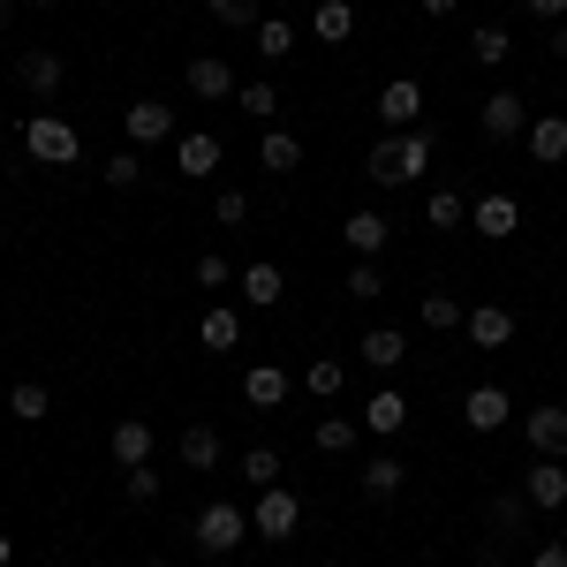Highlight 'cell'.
<instances>
[{"instance_id": "1", "label": "cell", "mask_w": 567, "mask_h": 567, "mask_svg": "<svg viewBox=\"0 0 567 567\" xmlns=\"http://www.w3.org/2000/svg\"><path fill=\"white\" fill-rule=\"evenodd\" d=\"M424 167H432V130H386L363 159V175L379 189H409V182H424Z\"/></svg>"}, {"instance_id": "2", "label": "cell", "mask_w": 567, "mask_h": 567, "mask_svg": "<svg viewBox=\"0 0 567 567\" xmlns=\"http://www.w3.org/2000/svg\"><path fill=\"white\" fill-rule=\"evenodd\" d=\"M303 529V499L288 492V484H265L258 507H250V537H265V545H288Z\"/></svg>"}, {"instance_id": "3", "label": "cell", "mask_w": 567, "mask_h": 567, "mask_svg": "<svg viewBox=\"0 0 567 567\" xmlns=\"http://www.w3.org/2000/svg\"><path fill=\"white\" fill-rule=\"evenodd\" d=\"M23 152H31L39 167H76V152H84V136L69 130L61 114H31V122H23Z\"/></svg>"}, {"instance_id": "4", "label": "cell", "mask_w": 567, "mask_h": 567, "mask_svg": "<svg viewBox=\"0 0 567 567\" xmlns=\"http://www.w3.org/2000/svg\"><path fill=\"white\" fill-rule=\"evenodd\" d=\"M189 537H197V545H205L213 560H227V553H235V545L250 537V515H243L235 499H213V507L197 515V529H189Z\"/></svg>"}, {"instance_id": "5", "label": "cell", "mask_w": 567, "mask_h": 567, "mask_svg": "<svg viewBox=\"0 0 567 567\" xmlns=\"http://www.w3.org/2000/svg\"><path fill=\"white\" fill-rule=\"evenodd\" d=\"M477 130L492 136V144H515V136L529 130V106H523V91H507V84H499V91H492V99L477 106Z\"/></svg>"}, {"instance_id": "6", "label": "cell", "mask_w": 567, "mask_h": 567, "mask_svg": "<svg viewBox=\"0 0 567 567\" xmlns=\"http://www.w3.org/2000/svg\"><path fill=\"white\" fill-rule=\"evenodd\" d=\"M219 159H227V144H219L213 130H182V136H175V175L213 182V175H219Z\"/></svg>"}, {"instance_id": "7", "label": "cell", "mask_w": 567, "mask_h": 567, "mask_svg": "<svg viewBox=\"0 0 567 567\" xmlns=\"http://www.w3.org/2000/svg\"><path fill=\"white\" fill-rule=\"evenodd\" d=\"M122 136H130L136 152H152V144L182 136V130H175V106H159V99H136L130 114H122Z\"/></svg>"}, {"instance_id": "8", "label": "cell", "mask_w": 567, "mask_h": 567, "mask_svg": "<svg viewBox=\"0 0 567 567\" xmlns=\"http://www.w3.org/2000/svg\"><path fill=\"white\" fill-rule=\"evenodd\" d=\"M523 499L537 507V515H560L567 507V462H545V454H537V462L523 470Z\"/></svg>"}, {"instance_id": "9", "label": "cell", "mask_w": 567, "mask_h": 567, "mask_svg": "<svg viewBox=\"0 0 567 567\" xmlns=\"http://www.w3.org/2000/svg\"><path fill=\"white\" fill-rule=\"evenodd\" d=\"M523 439L545 454V462H567V409L560 401H537V409L523 416Z\"/></svg>"}, {"instance_id": "10", "label": "cell", "mask_w": 567, "mask_h": 567, "mask_svg": "<svg viewBox=\"0 0 567 567\" xmlns=\"http://www.w3.org/2000/svg\"><path fill=\"white\" fill-rule=\"evenodd\" d=\"M16 76H23L31 99H53L69 69H61V53H53V45H16Z\"/></svg>"}, {"instance_id": "11", "label": "cell", "mask_w": 567, "mask_h": 567, "mask_svg": "<svg viewBox=\"0 0 567 567\" xmlns=\"http://www.w3.org/2000/svg\"><path fill=\"white\" fill-rule=\"evenodd\" d=\"M470 227H477L484 243H507V235L523 227V205H515L507 189H492V197H477V205H470Z\"/></svg>"}, {"instance_id": "12", "label": "cell", "mask_w": 567, "mask_h": 567, "mask_svg": "<svg viewBox=\"0 0 567 567\" xmlns=\"http://www.w3.org/2000/svg\"><path fill=\"white\" fill-rule=\"evenodd\" d=\"M182 84H189V99H205V106H213V99H235V69H227V61H219V53H197V61H189V69H182Z\"/></svg>"}, {"instance_id": "13", "label": "cell", "mask_w": 567, "mask_h": 567, "mask_svg": "<svg viewBox=\"0 0 567 567\" xmlns=\"http://www.w3.org/2000/svg\"><path fill=\"white\" fill-rule=\"evenodd\" d=\"M416 114H424V84H416V76H393V84L379 91V122H386V130H416Z\"/></svg>"}, {"instance_id": "14", "label": "cell", "mask_w": 567, "mask_h": 567, "mask_svg": "<svg viewBox=\"0 0 567 567\" xmlns=\"http://www.w3.org/2000/svg\"><path fill=\"white\" fill-rule=\"evenodd\" d=\"M507 409H515L507 386H470L462 393V424H470V432H507Z\"/></svg>"}, {"instance_id": "15", "label": "cell", "mask_w": 567, "mask_h": 567, "mask_svg": "<svg viewBox=\"0 0 567 567\" xmlns=\"http://www.w3.org/2000/svg\"><path fill=\"white\" fill-rule=\"evenodd\" d=\"M235 288H243V303H250V310H272L280 296H288V272H280L272 258H258V265L235 272Z\"/></svg>"}, {"instance_id": "16", "label": "cell", "mask_w": 567, "mask_h": 567, "mask_svg": "<svg viewBox=\"0 0 567 567\" xmlns=\"http://www.w3.org/2000/svg\"><path fill=\"white\" fill-rule=\"evenodd\" d=\"M363 432H371V439L409 432V393H401V386H379L371 401H363Z\"/></svg>"}, {"instance_id": "17", "label": "cell", "mask_w": 567, "mask_h": 567, "mask_svg": "<svg viewBox=\"0 0 567 567\" xmlns=\"http://www.w3.org/2000/svg\"><path fill=\"white\" fill-rule=\"evenodd\" d=\"M462 326H470V349H507L515 341V310L507 303H477Z\"/></svg>"}, {"instance_id": "18", "label": "cell", "mask_w": 567, "mask_h": 567, "mask_svg": "<svg viewBox=\"0 0 567 567\" xmlns=\"http://www.w3.org/2000/svg\"><path fill=\"white\" fill-rule=\"evenodd\" d=\"M529 159H537V167H560L567 159V114H529Z\"/></svg>"}, {"instance_id": "19", "label": "cell", "mask_w": 567, "mask_h": 567, "mask_svg": "<svg viewBox=\"0 0 567 567\" xmlns=\"http://www.w3.org/2000/svg\"><path fill=\"white\" fill-rule=\"evenodd\" d=\"M355 355H363V363H371V371H401V363H409V333H393V326H371V333H363V341H355Z\"/></svg>"}, {"instance_id": "20", "label": "cell", "mask_w": 567, "mask_h": 567, "mask_svg": "<svg viewBox=\"0 0 567 567\" xmlns=\"http://www.w3.org/2000/svg\"><path fill=\"white\" fill-rule=\"evenodd\" d=\"M341 235H349L355 258H386V235H393V227H386V213H371V205H363V213L341 219Z\"/></svg>"}, {"instance_id": "21", "label": "cell", "mask_w": 567, "mask_h": 567, "mask_svg": "<svg viewBox=\"0 0 567 567\" xmlns=\"http://www.w3.org/2000/svg\"><path fill=\"white\" fill-rule=\"evenodd\" d=\"M106 446H114L122 470H144V462H152V424H144V416H122V424L106 432Z\"/></svg>"}, {"instance_id": "22", "label": "cell", "mask_w": 567, "mask_h": 567, "mask_svg": "<svg viewBox=\"0 0 567 567\" xmlns=\"http://www.w3.org/2000/svg\"><path fill=\"white\" fill-rule=\"evenodd\" d=\"M243 401H250V409H280V401H288V371H280V363H250V371H243Z\"/></svg>"}, {"instance_id": "23", "label": "cell", "mask_w": 567, "mask_h": 567, "mask_svg": "<svg viewBox=\"0 0 567 567\" xmlns=\"http://www.w3.org/2000/svg\"><path fill=\"white\" fill-rule=\"evenodd\" d=\"M258 167H265V175H296V167H303V136L265 130L258 136Z\"/></svg>"}, {"instance_id": "24", "label": "cell", "mask_w": 567, "mask_h": 567, "mask_svg": "<svg viewBox=\"0 0 567 567\" xmlns=\"http://www.w3.org/2000/svg\"><path fill=\"white\" fill-rule=\"evenodd\" d=\"M310 31H318V45H349L355 39V8L349 0H318V8H310Z\"/></svg>"}, {"instance_id": "25", "label": "cell", "mask_w": 567, "mask_h": 567, "mask_svg": "<svg viewBox=\"0 0 567 567\" xmlns=\"http://www.w3.org/2000/svg\"><path fill=\"white\" fill-rule=\"evenodd\" d=\"M355 439H363V416H318L310 446H318V454H355Z\"/></svg>"}, {"instance_id": "26", "label": "cell", "mask_w": 567, "mask_h": 567, "mask_svg": "<svg viewBox=\"0 0 567 567\" xmlns=\"http://www.w3.org/2000/svg\"><path fill=\"white\" fill-rule=\"evenodd\" d=\"M175 454H182V470H219V432L213 424H189L175 439Z\"/></svg>"}, {"instance_id": "27", "label": "cell", "mask_w": 567, "mask_h": 567, "mask_svg": "<svg viewBox=\"0 0 567 567\" xmlns=\"http://www.w3.org/2000/svg\"><path fill=\"white\" fill-rule=\"evenodd\" d=\"M507 53H515V39H507L499 23H477V31H470V61H477V69H507Z\"/></svg>"}, {"instance_id": "28", "label": "cell", "mask_w": 567, "mask_h": 567, "mask_svg": "<svg viewBox=\"0 0 567 567\" xmlns=\"http://www.w3.org/2000/svg\"><path fill=\"white\" fill-rule=\"evenodd\" d=\"M363 492H371V499H393V492H401V484H409V470H401V462H393V454H371V462H363Z\"/></svg>"}, {"instance_id": "29", "label": "cell", "mask_w": 567, "mask_h": 567, "mask_svg": "<svg viewBox=\"0 0 567 567\" xmlns=\"http://www.w3.org/2000/svg\"><path fill=\"white\" fill-rule=\"evenodd\" d=\"M8 409H16V424H45V416H53V393H45L39 379H23V386L8 393Z\"/></svg>"}, {"instance_id": "30", "label": "cell", "mask_w": 567, "mask_h": 567, "mask_svg": "<svg viewBox=\"0 0 567 567\" xmlns=\"http://www.w3.org/2000/svg\"><path fill=\"white\" fill-rule=\"evenodd\" d=\"M529 515H537V507H529L523 492H499V499H492V529H499V537H523Z\"/></svg>"}, {"instance_id": "31", "label": "cell", "mask_w": 567, "mask_h": 567, "mask_svg": "<svg viewBox=\"0 0 567 567\" xmlns=\"http://www.w3.org/2000/svg\"><path fill=\"white\" fill-rule=\"evenodd\" d=\"M235 341H243V318H235L227 303H213V310H205V349H213V355H227Z\"/></svg>"}, {"instance_id": "32", "label": "cell", "mask_w": 567, "mask_h": 567, "mask_svg": "<svg viewBox=\"0 0 567 567\" xmlns=\"http://www.w3.org/2000/svg\"><path fill=\"white\" fill-rule=\"evenodd\" d=\"M416 318H424V326H432V333H454V326H462V318H470V310L454 303V296H446V288H432V296H424V303H416Z\"/></svg>"}, {"instance_id": "33", "label": "cell", "mask_w": 567, "mask_h": 567, "mask_svg": "<svg viewBox=\"0 0 567 567\" xmlns=\"http://www.w3.org/2000/svg\"><path fill=\"white\" fill-rule=\"evenodd\" d=\"M303 386L318 393V401H341V386H349V363H333V355H318L303 371Z\"/></svg>"}, {"instance_id": "34", "label": "cell", "mask_w": 567, "mask_h": 567, "mask_svg": "<svg viewBox=\"0 0 567 567\" xmlns=\"http://www.w3.org/2000/svg\"><path fill=\"white\" fill-rule=\"evenodd\" d=\"M99 175H106V189H136V182H144V152H136V144H122Z\"/></svg>"}, {"instance_id": "35", "label": "cell", "mask_w": 567, "mask_h": 567, "mask_svg": "<svg viewBox=\"0 0 567 567\" xmlns=\"http://www.w3.org/2000/svg\"><path fill=\"white\" fill-rule=\"evenodd\" d=\"M424 219H432V227H462V219H470V197H462V189H432V197H424Z\"/></svg>"}, {"instance_id": "36", "label": "cell", "mask_w": 567, "mask_h": 567, "mask_svg": "<svg viewBox=\"0 0 567 567\" xmlns=\"http://www.w3.org/2000/svg\"><path fill=\"white\" fill-rule=\"evenodd\" d=\"M349 296H355V303H379V296H386V272H379V258H355V265H349Z\"/></svg>"}, {"instance_id": "37", "label": "cell", "mask_w": 567, "mask_h": 567, "mask_svg": "<svg viewBox=\"0 0 567 567\" xmlns=\"http://www.w3.org/2000/svg\"><path fill=\"white\" fill-rule=\"evenodd\" d=\"M258 53H265V61H288V53H296V23L265 16V23H258Z\"/></svg>"}, {"instance_id": "38", "label": "cell", "mask_w": 567, "mask_h": 567, "mask_svg": "<svg viewBox=\"0 0 567 567\" xmlns=\"http://www.w3.org/2000/svg\"><path fill=\"white\" fill-rule=\"evenodd\" d=\"M280 470H288V462H280L272 446H250V454H243V477L258 484V492H265V484H280Z\"/></svg>"}, {"instance_id": "39", "label": "cell", "mask_w": 567, "mask_h": 567, "mask_svg": "<svg viewBox=\"0 0 567 567\" xmlns=\"http://www.w3.org/2000/svg\"><path fill=\"white\" fill-rule=\"evenodd\" d=\"M235 106L258 114V122H272V114H280V91H272V84H243V91H235Z\"/></svg>"}, {"instance_id": "40", "label": "cell", "mask_w": 567, "mask_h": 567, "mask_svg": "<svg viewBox=\"0 0 567 567\" xmlns=\"http://www.w3.org/2000/svg\"><path fill=\"white\" fill-rule=\"evenodd\" d=\"M213 8V23H227V31H250L258 23V0H205Z\"/></svg>"}, {"instance_id": "41", "label": "cell", "mask_w": 567, "mask_h": 567, "mask_svg": "<svg viewBox=\"0 0 567 567\" xmlns=\"http://www.w3.org/2000/svg\"><path fill=\"white\" fill-rule=\"evenodd\" d=\"M213 219H219V227H243V219H250V197H243V189H219V197H213Z\"/></svg>"}, {"instance_id": "42", "label": "cell", "mask_w": 567, "mask_h": 567, "mask_svg": "<svg viewBox=\"0 0 567 567\" xmlns=\"http://www.w3.org/2000/svg\"><path fill=\"white\" fill-rule=\"evenodd\" d=\"M122 492H130L136 507H152V499H159V470H152V462H144V470H130V477H122Z\"/></svg>"}, {"instance_id": "43", "label": "cell", "mask_w": 567, "mask_h": 567, "mask_svg": "<svg viewBox=\"0 0 567 567\" xmlns=\"http://www.w3.org/2000/svg\"><path fill=\"white\" fill-rule=\"evenodd\" d=\"M227 280H235V265L219 258V250H205V258H197V288H227Z\"/></svg>"}, {"instance_id": "44", "label": "cell", "mask_w": 567, "mask_h": 567, "mask_svg": "<svg viewBox=\"0 0 567 567\" xmlns=\"http://www.w3.org/2000/svg\"><path fill=\"white\" fill-rule=\"evenodd\" d=\"M529 567H567V537H553V545H537V553H529Z\"/></svg>"}, {"instance_id": "45", "label": "cell", "mask_w": 567, "mask_h": 567, "mask_svg": "<svg viewBox=\"0 0 567 567\" xmlns=\"http://www.w3.org/2000/svg\"><path fill=\"white\" fill-rule=\"evenodd\" d=\"M529 16L537 23H567V0H529Z\"/></svg>"}, {"instance_id": "46", "label": "cell", "mask_w": 567, "mask_h": 567, "mask_svg": "<svg viewBox=\"0 0 567 567\" xmlns=\"http://www.w3.org/2000/svg\"><path fill=\"white\" fill-rule=\"evenodd\" d=\"M416 8H424V16H454L462 0H416Z\"/></svg>"}, {"instance_id": "47", "label": "cell", "mask_w": 567, "mask_h": 567, "mask_svg": "<svg viewBox=\"0 0 567 567\" xmlns=\"http://www.w3.org/2000/svg\"><path fill=\"white\" fill-rule=\"evenodd\" d=\"M8 560H16V537H8V529H0V567H8Z\"/></svg>"}, {"instance_id": "48", "label": "cell", "mask_w": 567, "mask_h": 567, "mask_svg": "<svg viewBox=\"0 0 567 567\" xmlns=\"http://www.w3.org/2000/svg\"><path fill=\"white\" fill-rule=\"evenodd\" d=\"M8 23H16V0H0V31H8Z\"/></svg>"}, {"instance_id": "49", "label": "cell", "mask_w": 567, "mask_h": 567, "mask_svg": "<svg viewBox=\"0 0 567 567\" xmlns=\"http://www.w3.org/2000/svg\"><path fill=\"white\" fill-rule=\"evenodd\" d=\"M31 8H61V0H31Z\"/></svg>"}, {"instance_id": "50", "label": "cell", "mask_w": 567, "mask_h": 567, "mask_svg": "<svg viewBox=\"0 0 567 567\" xmlns=\"http://www.w3.org/2000/svg\"><path fill=\"white\" fill-rule=\"evenodd\" d=\"M144 567H175V560H144Z\"/></svg>"}, {"instance_id": "51", "label": "cell", "mask_w": 567, "mask_h": 567, "mask_svg": "<svg viewBox=\"0 0 567 567\" xmlns=\"http://www.w3.org/2000/svg\"><path fill=\"white\" fill-rule=\"evenodd\" d=\"M560 355H567V349H560Z\"/></svg>"}]
</instances>
